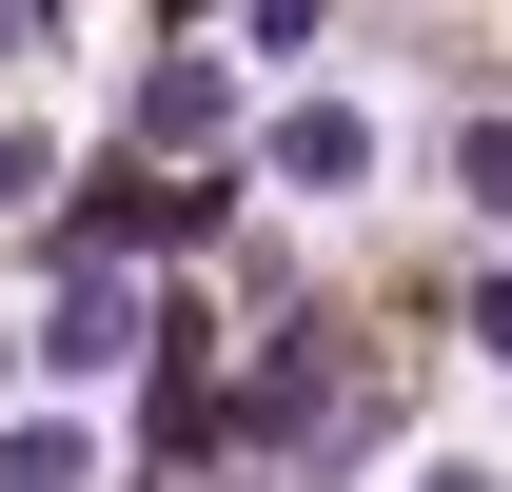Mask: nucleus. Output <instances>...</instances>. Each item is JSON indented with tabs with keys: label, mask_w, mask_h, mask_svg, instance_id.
<instances>
[{
	"label": "nucleus",
	"mask_w": 512,
	"mask_h": 492,
	"mask_svg": "<svg viewBox=\"0 0 512 492\" xmlns=\"http://www.w3.org/2000/svg\"><path fill=\"white\" fill-rule=\"evenodd\" d=\"M276 178H296V197H355V178H375V119H355V99H296V119H276Z\"/></svg>",
	"instance_id": "nucleus-1"
},
{
	"label": "nucleus",
	"mask_w": 512,
	"mask_h": 492,
	"mask_svg": "<svg viewBox=\"0 0 512 492\" xmlns=\"http://www.w3.org/2000/svg\"><path fill=\"white\" fill-rule=\"evenodd\" d=\"M138 335H158V315H138L119 276H60V315H40V355H60V374H119Z\"/></svg>",
	"instance_id": "nucleus-2"
},
{
	"label": "nucleus",
	"mask_w": 512,
	"mask_h": 492,
	"mask_svg": "<svg viewBox=\"0 0 512 492\" xmlns=\"http://www.w3.org/2000/svg\"><path fill=\"white\" fill-rule=\"evenodd\" d=\"M217 119H237V79H217V60H158V79H138V138H158V158H197Z\"/></svg>",
	"instance_id": "nucleus-3"
},
{
	"label": "nucleus",
	"mask_w": 512,
	"mask_h": 492,
	"mask_svg": "<svg viewBox=\"0 0 512 492\" xmlns=\"http://www.w3.org/2000/svg\"><path fill=\"white\" fill-rule=\"evenodd\" d=\"M79 473H99V453H79L60 414H20V433H0V492H79Z\"/></svg>",
	"instance_id": "nucleus-4"
},
{
	"label": "nucleus",
	"mask_w": 512,
	"mask_h": 492,
	"mask_svg": "<svg viewBox=\"0 0 512 492\" xmlns=\"http://www.w3.org/2000/svg\"><path fill=\"white\" fill-rule=\"evenodd\" d=\"M453 197H473V217H512V119H453Z\"/></svg>",
	"instance_id": "nucleus-5"
},
{
	"label": "nucleus",
	"mask_w": 512,
	"mask_h": 492,
	"mask_svg": "<svg viewBox=\"0 0 512 492\" xmlns=\"http://www.w3.org/2000/svg\"><path fill=\"white\" fill-rule=\"evenodd\" d=\"M473 335H493V355H512V276H473Z\"/></svg>",
	"instance_id": "nucleus-6"
},
{
	"label": "nucleus",
	"mask_w": 512,
	"mask_h": 492,
	"mask_svg": "<svg viewBox=\"0 0 512 492\" xmlns=\"http://www.w3.org/2000/svg\"><path fill=\"white\" fill-rule=\"evenodd\" d=\"M20 20H40V0H0V60H20Z\"/></svg>",
	"instance_id": "nucleus-7"
},
{
	"label": "nucleus",
	"mask_w": 512,
	"mask_h": 492,
	"mask_svg": "<svg viewBox=\"0 0 512 492\" xmlns=\"http://www.w3.org/2000/svg\"><path fill=\"white\" fill-rule=\"evenodd\" d=\"M434 492H493V473H473V453H453V473H434Z\"/></svg>",
	"instance_id": "nucleus-8"
}]
</instances>
